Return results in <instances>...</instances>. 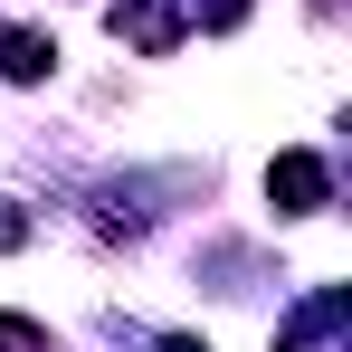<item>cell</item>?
<instances>
[{"instance_id":"2","label":"cell","mask_w":352,"mask_h":352,"mask_svg":"<svg viewBox=\"0 0 352 352\" xmlns=\"http://www.w3.org/2000/svg\"><path fill=\"white\" fill-rule=\"evenodd\" d=\"M343 314H352V295H343V286H324L314 305H295L286 324H276V352H305V343H324V333H343Z\"/></svg>"},{"instance_id":"5","label":"cell","mask_w":352,"mask_h":352,"mask_svg":"<svg viewBox=\"0 0 352 352\" xmlns=\"http://www.w3.org/2000/svg\"><path fill=\"white\" fill-rule=\"evenodd\" d=\"M0 352H48V333H38L29 314H0Z\"/></svg>"},{"instance_id":"1","label":"cell","mask_w":352,"mask_h":352,"mask_svg":"<svg viewBox=\"0 0 352 352\" xmlns=\"http://www.w3.org/2000/svg\"><path fill=\"white\" fill-rule=\"evenodd\" d=\"M324 190H333V172H324L314 153H276V162H267V200H276L286 219H305V210H324Z\"/></svg>"},{"instance_id":"7","label":"cell","mask_w":352,"mask_h":352,"mask_svg":"<svg viewBox=\"0 0 352 352\" xmlns=\"http://www.w3.org/2000/svg\"><path fill=\"white\" fill-rule=\"evenodd\" d=\"M153 352H210V343H190V333H162V343H153Z\"/></svg>"},{"instance_id":"4","label":"cell","mask_w":352,"mask_h":352,"mask_svg":"<svg viewBox=\"0 0 352 352\" xmlns=\"http://www.w3.org/2000/svg\"><path fill=\"white\" fill-rule=\"evenodd\" d=\"M48 67H58V48H48L38 29H0V76H10V86H38Z\"/></svg>"},{"instance_id":"3","label":"cell","mask_w":352,"mask_h":352,"mask_svg":"<svg viewBox=\"0 0 352 352\" xmlns=\"http://www.w3.org/2000/svg\"><path fill=\"white\" fill-rule=\"evenodd\" d=\"M115 38H133V48H172V38H181V10H162V0H124V10H115Z\"/></svg>"},{"instance_id":"6","label":"cell","mask_w":352,"mask_h":352,"mask_svg":"<svg viewBox=\"0 0 352 352\" xmlns=\"http://www.w3.org/2000/svg\"><path fill=\"white\" fill-rule=\"evenodd\" d=\"M19 238H29V219H10V210H0V248H19Z\"/></svg>"}]
</instances>
